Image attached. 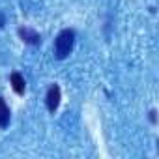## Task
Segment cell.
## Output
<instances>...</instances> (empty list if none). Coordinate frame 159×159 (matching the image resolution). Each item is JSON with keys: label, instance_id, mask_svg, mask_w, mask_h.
Returning a JSON list of instances; mask_svg holds the SVG:
<instances>
[{"label": "cell", "instance_id": "obj_1", "mask_svg": "<svg viewBox=\"0 0 159 159\" xmlns=\"http://www.w3.org/2000/svg\"><path fill=\"white\" fill-rule=\"evenodd\" d=\"M73 41H75V32L73 30H62L58 36H56V41H54V54L56 58H66L71 49H73Z\"/></svg>", "mask_w": 159, "mask_h": 159}, {"label": "cell", "instance_id": "obj_2", "mask_svg": "<svg viewBox=\"0 0 159 159\" xmlns=\"http://www.w3.org/2000/svg\"><path fill=\"white\" fill-rule=\"evenodd\" d=\"M47 109H49V112H54L56 109H58V105H60V88H58V84H52L51 88H49V92H47Z\"/></svg>", "mask_w": 159, "mask_h": 159}, {"label": "cell", "instance_id": "obj_3", "mask_svg": "<svg viewBox=\"0 0 159 159\" xmlns=\"http://www.w3.org/2000/svg\"><path fill=\"white\" fill-rule=\"evenodd\" d=\"M19 36H21V39L25 41V43H30V45H39L41 43V38H39V34L38 32H34V30H30V28H19Z\"/></svg>", "mask_w": 159, "mask_h": 159}, {"label": "cell", "instance_id": "obj_4", "mask_svg": "<svg viewBox=\"0 0 159 159\" xmlns=\"http://www.w3.org/2000/svg\"><path fill=\"white\" fill-rule=\"evenodd\" d=\"M10 81H11V86H13L15 94L23 96V94H25V90H26V83H25V79H23V75L15 71V73H11V77H10Z\"/></svg>", "mask_w": 159, "mask_h": 159}, {"label": "cell", "instance_id": "obj_5", "mask_svg": "<svg viewBox=\"0 0 159 159\" xmlns=\"http://www.w3.org/2000/svg\"><path fill=\"white\" fill-rule=\"evenodd\" d=\"M10 109H8V105H6V101L0 98V127H6L8 124H10Z\"/></svg>", "mask_w": 159, "mask_h": 159}, {"label": "cell", "instance_id": "obj_6", "mask_svg": "<svg viewBox=\"0 0 159 159\" xmlns=\"http://www.w3.org/2000/svg\"><path fill=\"white\" fill-rule=\"evenodd\" d=\"M150 120H152V122H155V111H152V112H150Z\"/></svg>", "mask_w": 159, "mask_h": 159}]
</instances>
